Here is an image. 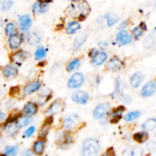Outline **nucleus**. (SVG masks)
<instances>
[{
    "mask_svg": "<svg viewBox=\"0 0 156 156\" xmlns=\"http://www.w3.org/2000/svg\"><path fill=\"white\" fill-rule=\"evenodd\" d=\"M90 12L91 9L85 0H79L76 2L73 3L66 11L69 15L73 18H79L81 21L85 20Z\"/></svg>",
    "mask_w": 156,
    "mask_h": 156,
    "instance_id": "1",
    "label": "nucleus"
},
{
    "mask_svg": "<svg viewBox=\"0 0 156 156\" xmlns=\"http://www.w3.org/2000/svg\"><path fill=\"white\" fill-rule=\"evenodd\" d=\"M100 150L98 143L94 140H87L85 141L82 148V153L85 156L96 155Z\"/></svg>",
    "mask_w": 156,
    "mask_h": 156,
    "instance_id": "2",
    "label": "nucleus"
},
{
    "mask_svg": "<svg viewBox=\"0 0 156 156\" xmlns=\"http://www.w3.org/2000/svg\"><path fill=\"white\" fill-rule=\"evenodd\" d=\"M79 123V117L76 114H69L64 118L63 126L66 129H70L74 128Z\"/></svg>",
    "mask_w": 156,
    "mask_h": 156,
    "instance_id": "3",
    "label": "nucleus"
},
{
    "mask_svg": "<svg viewBox=\"0 0 156 156\" xmlns=\"http://www.w3.org/2000/svg\"><path fill=\"white\" fill-rule=\"evenodd\" d=\"M65 104L62 100H56L50 106L49 109L47 111V114L48 115H54L59 114L63 110Z\"/></svg>",
    "mask_w": 156,
    "mask_h": 156,
    "instance_id": "4",
    "label": "nucleus"
},
{
    "mask_svg": "<svg viewBox=\"0 0 156 156\" xmlns=\"http://www.w3.org/2000/svg\"><path fill=\"white\" fill-rule=\"evenodd\" d=\"M84 82V77L81 73H76L73 75L68 82V86L71 88H76L80 87Z\"/></svg>",
    "mask_w": 156,
    "mask_h": 156,
    "instance_id": "5",
    "label": "nucleus"
},
{
    "mask_svg": "<svg viewBox=\"0 0 156 156\" xmlns=\"http://www.w3.org/2000/svg\"><path fill=\"white\" fill-rule=\"evenodd\" d=\"M88 94L84 91H78L73 93L72 98H73V101L76 102L77 104H80V105H84L86 104L88 100Z\"/></svg>",
    "mask_w": 156,
    "mask_h": 156,
    "instance_id": "6",
    "label": "nucleus"
},
{
    "mask_svg": "<svg viewBox=\"0 0 156 156\" xmlns=\"http://www.w3.org/2000/svg\"><path fill=\"white\" fill-rule=\"evenodd\" d=\"M156 91V82L150 81L145 85L141 91V94L143 97H149L152 95Z\"/></svg>",
    "mask_w": 156,
    "mask_h": 156,
    "instance_id": "7",
    "label": "nucleus"
},
{
    "mask_svg": "<svg viewBox=\"0 0 156 156\" xmlns=\"http://www.w3.org/2000/svg\"><path fill=\"white\" fill-rule=\"evenodd\" d=\"M110 109V106L108 104H101L95 108L93 111V115L95 119H100L105 115L108 112Z\"/></svg>",
    "mask_w": 156,
    "mask_h": 156,
    "instance_id": "8",
    "label": "nucleus"
},
{
    "mask_svg": "<svg viewBox=\"0 0 156 156\" xmlns=\"http://www.w3.org/2000/svg\"><path fill=\"white\" fill-rule=\"evenodd\" d=\"M132 41L130 35L125 30L120 31L117 35V41L120 45H126Z\"/></svg>",
    "mask_w": 156,
    "mask_h": 156,
    "instance_id": "9",
    "label": "nucleus"
},
{
    "mask_svg": "<svg viewBox=\"0 0 156 156\" xmlns=\"http://www.w3.org/2000/svg\"><path fill=\"white\" fill-rule=\"evenodd\" d=\"M123 63L119 58L113 57L107 64V68L111 71H117L123 67Z\"/></svg>",
    "mask_w": 156,
    "mask_h": 156,
    "instance_id": "10",
    "label": "nucleus"
},
{
    "mask_svg": "<svg viewBox=\"0 0 156 156\" xmlns=\"http://www.w3.org/2000/svg\"><path fill=\"white\" fill-rule=\"evenodd\" d=\"M145 79V76L141 72H137V73H134L130 79V84L133 88H138L140 86L142 82H143Z\"/></svg>",
    "mask_w": 156,
    "mask_h": 156,
    "instance_id": "11",
    "label": "nucleus"
},
{
    "mask_svg": "<svg viewBox=\"0 0 156 156\" xmlns=\"http://www.w3.org/2000/svg\"><path fill=\"white\" fill-rule=\"evenodd\" d=\"M88 37V34L86 32H82V33H79L78 34V36L76 37V40H75L74 42V50H77L82 47V44L86 41L87 38Z\"/></svg>",
    "mask_w": 156,
    "mask_h": 156,
    "instance_id": "12",
    "label": "nucleus"
},
{
    "mask_svg": "<svg viewBox=\"0 0 156 156\" xmlns=\"http://www.w3.org/2000/svg\"><path fill=\"white\" fill-rule=\"evenodd\" d=\"M143 154V149L140 146H132L126 149L123 153V155L127 156H141Z\"/></svg>",
    "mask_w": 156,
    "mask_h": 156,
    "instance_id": "13",
    "label": "nucleus"
},
{
    "mask_svg": "<svg viewBox=\"0 0 156 156\" xmlns=\"http://www.w3.org/2000/svg\"><path fill=\"white\" fill-rule=\"evenodd\" d=\"M92 58L93 59H92V62H91L92 65L100 66L107 60L108 56H107V54L105 53V52H98V53L95 54V56Z\"/></svg>",
    "mask_w": 156,
    "mask_h": 156,
    "instance_id": "14",
    "label": "nucleus"
},
{
    "mask_svg": "<svg viewBox=\"0 0 156 156\" xmlns=\"http://www.w3.org/2000/svg\"><path fill=\"white\" fill-rule=\"evenodd\" d=\"M37 111V106L36 104L33 102H28L24 106L23 114L27 116H32L36 114Z\"/></svg>",
    "mask_w": 156,
    "mask_h": 156,
    "instance_id": "15",
    "label": "nucleus"
},
{
    "mask_svg": "<svg viewBox=\"0 0 156 156\" xmlns=\"http://www.w3.org/2000/svg\"><path fill=\"white\" fill-rule=\"evenodd\" d=\"M21 41H22V38L20 36L19 34H18V33L12 35L9 37V46L12 49H17L21 44Z\"/></svg>",
    "mask_w": 156,
    "mask_h": 156,
    "instance_id": "16",
    "label": "nucleus"
},
{
    "mask_svg": "<svg viewBox=\"0 0 156 156\" xmlns=\"http://www.w3.org/2000/svg\"><path fill=\"white\" fill-rule=\"evenodd\" d=\"M53 122V118L51 117H49L48 119H47L45 121V123H44L43 125L42 128L40 129V132H39V136L41 138H45L47 136V135L48 134V131L50 129V124L52 123Z\"/></svg>",
    "mask_w": 156,
    "mask_h": 156,
    "instance_id": "17",
    "label": "nucleus"
},
{
    "mask_svg": "<svg viewBox=\"0 0 156 156\" xmlns=\"http://www.w3.org/2000/svg\"><path fill=\"white\" fill-rule=\"evenodd\" d=\"M31 19L28 15H23L19 18L20 28L22 30H27L31 25Z\"/></svg>",
    "mask_w": 156,
    "mask_h": 156,
    "instance_id": "18",
    "label": "nucleus"
},
{
    "mask_svg": "<svg viewBox=\"0 0 156 156\" xmlns=\"http://www.w3.org/2000/svg\"><path fill=\"white\" fill-rule=\"evenodd\" d=\"M29 54L27 52L24 51H19L18 53H15L12 56V61L15 62L17 64H21L23 61L25 60L27 57H28Z\"/></svg>",
    "mask_w": 156,
    "mask_h": 156,
    "instance_id": "19",
    "label": "nucleus"
},
{
    "mask_svg": "<svg viewBox=\"0 0 156 156\" xmlns=\"http://www.w3.org/2000/svg\"><path fill=\"white\" fill-rule=\"evenodd\" d=\"M41 86V82H38V81H36V82H33L29 83L27 86L24 88V93L26 94H31V93L34 92L37 90H38L40 88V87Z\"/></svg>",
    "mask_w": 156,
    "mask_h": 156,
    "instance_id": "20",
    "label": "nucleus"
},
{
    "mask_svg": "<svg viewBox=\"0 0 156 156\" xmlns=\"http://www.w3.org/2000/svg\"><path fill=\"white\" fill-rule=\"evenodd\" d=\"M56 142L59 145H66L68 143L69 135L63 131H59L56 136Z\"/></svg>",
    "mask_w": 156,
    "mask_h": 156,
    "instance_id": "21",
    "label": "nucleus"
},
{
    "mask_svg": "<svg viewBox=\"0 0 156 156\" xmlns=\"http://www.w3.org/2000/svg\"><path fill=\"white\" fill-rule=\"evenodd\" d=\"M48 7L47 2H35L33 5V12L34 13H44L48 9Z\"/></svg>",
    "mask_w": 156,
    "mask_h": 156,
    "instance_id": "22",
    "label": "nucleus"
},
{
    "mask_svg": "<svg viewBox=\"0 0 156 156\" xmlns=\"http://www.w3.org/2000/svg\"><path fill=\"white\" fill-rule=\"evenodd\" d=\"M124 111V108L123 106L118 107L117 110L115 111H114L112 114H111V122L112 123H116L120 120L122 116V113Z\"/></svg>",
    "mask_w": 156,
    "mask_h": 156,
    "instance_id": "23",
    "label": "nucleus"
},
{
    "mask_svg": "<svg viewBox=\"0 0 156 156\" xmlns=\"http://www.w3.org/2000/svg\"><path fill=\"white\" fill-rule=\"evenodd\" d=\"M3 75L7 78L15 77L18 75V69L15 66H8L3 69Z\"/></svg>",
    "mask_w": 156,
    "mask_h": 156,
    "instance_id": "24",
    "label": "nucleus"
},
{
    "mask_svg": "<svg viewBox=\"0 0 156 156\" xmlns=\"http://www.w3.org/2000/svg\"><path fill=\"white\" fill-rule=\"evenodd\" d=\"M134 140L140 143H143L146 142L149 139V134L147 132H139L133 135Z\"/></svg>",
    "mask_w": 156,
    "mask_h": 156,
    "instance_id": "25",
    "label": "nucleus"
},
{
    "mask_svg": "<svg viewBox=\"0 0 156 156\" xmlns=\"http://www.w3.org/2000/svg\"><path fill=\"white\" fill-rule=\"evenodd\" d=\"M145 30H146V25L144 22H142L140 25L134 28V30H133V34L136 38H138L141 36Z\"/></svg>",
    "mask_w": 156,
    "mask_h": 156,
    "instance_id": "26",
    "label": "nucleus"
},
{
    "mask_svg": "<svg viewBox=\"0 0 156 156\" xmlns=\"http://www.w3.org/2000/svg\"><path fill=\"white\" fill-rule=\"evenodd\" d=\"M143 128L146 131H152L156 128V119L152 118L148 120L143 125Z\"/></svg>",
    "mask_w": 156,
    "mask_h": 156,
    "instance_id": "27",
    "label": "nucleus"
},
{
    "mask_svg": "<svg viewBox=\"0 0 156 156\" xmlns=\"http://www.w3.org/2000/svg\"><path fill=\"white\" fill-rule=\"evenodd\" d=\"M19 126L17 125V123H13L12 122V123H10V124L9 125V126L6 127V132H7V133L9 134V136H15V134L18 133V129H19Z\"/></svg>",
    "mask_w": 156,
    "mask_h": 156,
    "instance_id": "28",
    "label": "nucleus"
},
{
    "mask_svg": "<svg viewBox=\"0 0 156 156\" xmlns=\"http://www.w3.org/2000/svg\"><path fill=\"white\" fill-rule=\"evenodd\" d=\"M105 18H106L107 21H108V25L109 26V27H111V26L116 24L119 20V17L114 13H108V15L105 16Z\"/></svg>",
    "mask_w": 156,
    "mask_h": 156,
    "instance_id": "29",
    "label": "nucleus"
},
{
    "mask_svg": "<svg viewBox=\"0 0 156 156\" xmlns=\"http://www.w3.org/2000/svg\"><path fill=\"white\" fill-rule=\"evenodd\" d=\"M44 143L42 141H37L34 145V151L37 155H41L44 152Z\"/></svg>",
    "mask_w": 156,
    "mask_h": 156,
    "instance_id": "30",
    "label": "nucleus"
},
{
    "mask_svg": "<svg viewBox=\"0 0 156 156\" xmlns=\"http://www.w3.org/2000/svg\"><path fill=\"white\" fill-rule=\"evenodd\" d=\"M32 121H33V119H32L31 117H25L18 120V121L16 122V123L17 125L21 128V127H23V126H27V125L30 124Z\"/></svg>",
    "mask_w": 156,
    "mask_h": 156,
    "instance_id": "31",
    "label": "nucleus"
},
{
    "mask_svg": "<svg viewBox=\"0 0 156 156\" xmlns=\"http://www.w3.org/2000/svg\"><path fill=\"white\" fill-rule=\"evenodd\" d=\"M13 4L12 0H0V11H7Z\"/></svg>",
    "mask_w": 156,
    "mask_h": 156,
    "instance_id": "32",
    "label": "nucleus"
},
{
    "mask_svg": "<svg viewBox=\"0 0 156 156\" xmlns=\"http://www.w3.org/2000/svg\"><path fill=\"white\" fill-rule=\"evenodd\" d=\"M5 33L6 34L9 35V36H12V35H14L15 34L18 33L16 27H15V25L13 23H9V24L6 25Z\"/></svg>",
    "mask_w": 156,
    "mask_h": 156,
    "instance_id": "33",
    "label": "nucleus"
},
{
    "mask_svg": "<svg viewBox=\"0 0 156 156\" xmlns=\"http://www.w3.org/2000/svg\"><path fill=\"white\" fill-rule=\"evenodd\" d=\"M79 28H80V24H79V23L76 22V21H73V22H70L66 30L69 34H74Z\"/></svg>",
    "mask_w": 156,
    "mask_h": 156,
    "instance_id": "34",
    "label": "nucleus"
},
{
    "mask_svg": "<svg viewBox=\"0 0 156 156\" xmlns=\"http://www.w3.org/2000/svg\"><path fill=\"white\" fill-rule=\"evenodd\" d=\"M143 44L145 48L146 49L152 48V47L154 46V44H155V38L152 36L147 37H146L144 39Z\"/></svg>",
    "mask_w": 156,
    "mask_h": 156,
    "instance_id": "35",
    "label": "nucleus"
},
{
    "mask_svg": "<svg viewBox=\"0 0 156 156\" xmlns=\"http://www.w3.org/2000/svg\"><path fill=\"white\" fill-rule=\"evenodd\" d=\"M79 66H80V61L79 59H74V60H73L69 63L68 66H67V71H74V70L78 69Z\"/></svg>",
    "mask_w": 156,
    "mask_h": 156,
    "instance_id": "36",
    "label": "nucleus"
},
{
    "mask_svg": "<svg viewBox=\"0 0 156 156\" xmlns=\"http://www.w3.org/2000/svg\"><path fill=\"white\" fill-rule=\"evenodd\" d=\"M140 112H139V111H133V112H130L129 113V114H126V115L125 116L124 119L126 121L130 122V121H133V120H134L135 119L140 117Z\"/></svg>",
    "mask_w": 156,
    "mask_h": 156,
    "instance_id": "37",
    "label": "nucleus"
},
{
    "mask_svg": "<svg viewBox=\"0 0 156 156\" xmlns=\"http://www.w3.org/2000/svg\"><path fill=\"white\" fill-rule=\"evenodd\" d=\"M18 152V147L17 146H7L3 151L2 154L9 155H15Z\"/></svg>",
    "mask_w": 156,
    "mask_h": 156,
    "instance_id": "38",
    "label": "nucleus"
},
{
    "mask_svg": "<svg viewBox=\"0 0 156 156\" xmlns=\"http://www.w3.org/2000/svg\"><path fill=\"white\" fill-rule=\"evenodd\" d=\"M28 43L31 45H35L40 42V37L36 33H31L29 34L28 38H27Z\"/></svg>",
    "mask_w": 156,
    "mask_h": 156,
    "instance_id": "39",
    "label": "nucleus"
},
{
    "mask_svg": "<svg viewBox=\"0 0 156 156\" xmlns=\"http://www.w3.org/2000/svg\"><path fill=\"white\" fill-rule=\"evenodd\" d=\"M35 57L37 59H41L44 57H45L46 56V52L44 50V47H40L37 49V50L35 51Z\"/></svg>",
    "mask_w": 156,
    "mask_h": 156,
    "instance_id": "40",
    "label": "nucleus"
},
{
    "mask_svg": "<svg viewBox=\"0 0 156 156\" xmlns=\"http://www.w3.org/2000/svg\"><path fill=\"white\" fill-rule=\"evenodd\" d=\"M121 82H120V79H117V83H116V90L112 94V97L113 98H117V96L119 95L120 94V85H121Z\"/></svg>",
    "mask_w": 156,
    "mask_h": 156,
    "instance_id": "41",
    "label": "nucleus"
},
{
    "mask_svg": "<svg viewBox=\"0 0 156 156\" xmlns=\"http://www.w3.org/2000/svg\"><path fill=\"white\" fill-rule=\"evenodd\" d=\"M147 148L149 152H156V142L151 141L148 143Z\"/></svg>",
    "mask_w": 156,
    "mask_h": 156,
    "instance_id": "42",
    "label": "nucleus"
},
{
    "mask_svg": "<svg viewBox=\"0 0 156 156\" xmlns=\"http://www.w3.org/2000/svg\"><path fill=\"white\" fill-rule=\"evenodd\" d=\"M34 131H35L34 126H30V127H29L28 129H27V130L24 132V136L25 137H30V136L34 133Z\"/></svg>",
    "mask_w": 156,
    "mask_h": 156,
    "instance_id": "43",
    "label": "nucleus"
},
{
    "mask_svg": "<svg viewBox=\"0 0 156 156\" xmlns=\"http://www.w3.org/2000/svg\"><path fill=\"white\" fill-rule=\"evenodd\" d=\"M19 92V88L18 87H13V88H11L10 90V94L12 96L17 95V94H18Z\"/></svg>",
    "mask_w": 156,
    "mask_h": 156,
    "instance_id": "44",
    "label": "nucleus"
},
{
    "mask_svg": "<svg viewBox=\"0 0 156 156\" xmlns=\"http://www.w3.org/2000/svg\"><path fill=\"white\" fill-rule=\"evenodd\" d=\"M122 101H123L124 102V103L129 104V102H130L131 98L128 95H123V98H122Z\"/></svg>",
    "mask_w": 156,
    "mask_h": 156,
    "instance_id": "45",
    "label": "nucleus"
},
{
    "mask_svg": "<svg viewBox=\"0 0 156 156\" xmlns=\"http://www.w3.org/2000/svg\"><path fill=\"white\" fill-rule=\"evenodd\" d=\"M97 53H98L97 50H95V49H92V50L89 52V56H91V57H94Z\"/></svg>",
    "mask_w": 156,
    "mask_h": 156,
    "instance_id": "46",
    "label": "nucleus"
},
{
    "mask_svg": "<svg viewBox=\"0 0 156 156\" xmlns=\"http://www.w3.org/2000/svg\"><path fill=\"white\" fill-rule=\"evenodd\" d=\"M5 118V114L2 112H0V122L2 121Z\"/></svg>",
    "mask_w": 156,
    "mask_h": 156,
    "instance_id": "47",
    "label": "nucleus"
},
{
    "mask_svg": "<svg viewBox=\"0 0 156 156\" xmlns=\"http://www.w3.org/2000/svg\"><path fill=\"white\" fill-rule=\"evenodd\" d=\"M127 25V21H123V23H122L121 24H120V29H122V28H124L125 27H126V26Z\"/></svg>",
    "mask_w": 156,
    "mask_h": 156,
    "instance_id": "48",
    "label": "nucleus"
},
{
    "mask_svg": "<svg viewBox=\"0 0 156 156\" xmlns=\"http://www.w3.org/2000/svg\"><path fill=\"white\" fill-rule=\"evenodd\" d=\"M51 0H38V2H50Z\"/></svg>",
    "mask_w": 156,
    "mask_h": 156,
    "instance_id": "49",
    "label": "nucleus"
},
{
    "mask_svg": "<svg viewBox=\"0 0 156 156\" xmlns=\"http://www.w3.org/2000/svg\"><path fill=\"white\" fill-rule=\"evenodd\" d=\"M3 24V21L1 18H0V26H2Z\"/></svg>",
    "mask_w": 156,
    "mask_h": 156,
    "instance_id": "50",
    "label": "nucleus"
},
{
    "mask_svg": "<svg viewBox=\"0 0 156 156\" xmlns=\"http://www.w3.org/2000/svg\"><path fill=\"white\" fill-rule=\"evenodd\" d=\"M69 1H73V0H69Z\"/></svg>",
    "mask_w": 156,
    "mask_h": 156,
    "instance_id": "51",
    "label": "nucleus"
},
{
    "mask_svg": "<svg viewBox=\"0 0 156 156\" xmlns=\"http://www.w3.org/2000/svg\"><path fill=\"white\" fill-rule=\"evenodd\" d=\"M155 136H156V133H155Z\"/></svg>",
    "mask_w": 156,
    "mask_h": 156,
    "instance_id": "52",
    "label": "nucleus"
},
{
    "mask_svg": "<svg viewBox=\"0 0 156 156\" xmlns=\"http://www.w3.org/2000/svg\"><path fill=\"white\" fill-rule=\"evenodd\" d=\"M0 93H1V91H0Z\"/></svg>",
    "mask_w": 156,
    "mask_h": 156,
    "instance_id": "53",
    "label": "nucleus"
}]
</instances>
